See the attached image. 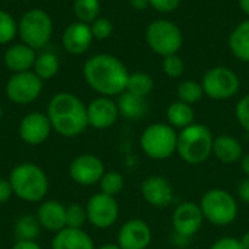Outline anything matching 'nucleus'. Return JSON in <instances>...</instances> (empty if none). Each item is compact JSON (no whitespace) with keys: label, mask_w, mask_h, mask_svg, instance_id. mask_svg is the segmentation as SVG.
Listing matches in <instances>:
<instances>
[{"label":"nucleus","mask_w":249,"mask_h":249,"mask_svg":"<svg viewBox=\"0 0 249 249\" xmlns=\"http://www.w3.org/2000/svg\"><path fill=\"white\" fill-rule=\"evenodd\" d=\"M83 79L86 85L99 96H118L127 89L128 70L115 55L101 53L89 57L83 64Z\"/></svg>","instance_id":"nucleus-1"},{"label":"nucleus","mask_w":249,"mask_h":249,"mask_svg":"<svg viewBox=\"0 0 249 249\" xmlns=\"http://www.w3.org/2000/svg\"><path fill=\"white\" fill-rule=\"evenodd\" d=\"M53 131L66 139H73L85 133L89 127L88 111L83 101L70 92L55 93L47 108Z\"/></svg>","instance_id":"nucleus-2"},{"label":"nucleus","mask_w":249,"mask_h":249,"mask_svg":"<svg viewBox=\"0 0 249 249\" xmlns=\"http://www.w3.org/2000/svg\"><path fill=\"white\" fill-rule=\"evenodd\" d=\"M13 196L26 203H41L48 194V177L45 171L31 162L16 165L9 175Z\"/></svg>","instance_id":"nucleus-3"},{"label":"nucleus","mask_w":249,"mask_h":249,"mask_svg":"<svg viewBox=\"0 0 249 249\" xmlns=\"http://www.w3.org/2000/svg\"><path fill=\"white\" fill-rule=\"evenodd\" d=\"M214 136L212 130L194 123L178 133L177 155L188 165H201L213 156Z\"/></svg>","instance_id":"nucleus-4"},{"label":"nucleus","mask_w":249,"mask_h":249,"mask_svg":"<svg viewBox=\"0 0 249 249\" xmlns=\"http://www.w3.org/2000/svg\"><path fill=\"white\" fill-rule=\"evenodd\" d=\"M53 34V18L44 9H29L18 20V36L20 38V42L26 44L35 51L44 50L50 44Z\"/></svg>","instance_id":"nucleus-5"},{"label":"nucleus","mask_w":249,"mask_h":249,"mask_svg":"<svg viewBox=\"0 0 249 249\" xmlns=\"http://www.w3.org/2000/svg\"><path fill=\"white\" fill-rule=\"evenodd\" d=\"M178 131L168 123L147 125L139 139L142 152L152 160H166L177 153Z\"/></svg>","instance_id":"nucleus-6"},{"label":"nucleus","mask_w":249,"mask_h":249,"mask_svg":"<svg viewBox=\"0 0 249 249\" xmlns=\"http://www.w3.org/2000/svg\"><path fill=\"white\" fill-rule=\"evenodd\" d=\"M198 204L204 220L219 228L232 225L239 214L238 200L223 188L207 190L200 198Z\"/></svg>","instance_id":"nucleus-7"},{"label":"nucleus","mask_w":249,"mask_h":249,"mask_svg":"<svg viewBox=\"0 0 249 249\" xmlns=\"http://www.w3.org/2000/svg\"><path fill=\"white\" fill-rule=\"evenodd\" d=\"M146 41L153 53L162 57L172 55L182 47V31L168 19H158L147 26Z\"/></svg>","instance_id":"nucleus-8"},{"label":"nucleus","mask_w":249,"mask_h":249,"mask_svg":"<svg viewBox=\"0 0 249 249\" xmlns=\"http://www.w3.org/2000/svg\"><path fill=\"white\" fill-rule=\"evenodd\" d=\"M204 95L214 101H226L233 98L241 88L239 76L229 67L216 66L206 71L201 80Z\"/></svg>","instance_id":"nucleus-9"},{"label":"nucleus","mask_w":249,"mask_h":249,"mask_svg":"<svg viewBox=\"0 0 249 249\" xmlns=\"http://www.w3.org/2000/svg\"><path fill=\"white\" fill-rule=\"evenodd\" d=\"M44 82L32 71L13 73L4 86L6 98L15 105H29L36 101L42 92Z\"/></svg>","instance_id":"nucleus-10"},{"label":"nucleus","mask_w":249,"mask_h":249,"mask_svg":"<svg viewBox=\"0 0 249 249\" xmlns=\"http://www.w3.org/2000/svg\"><path fill=\"white\" fill-rule=\"evenodd\" d=\"M85 209L88 222L96 229H109L117 223L120 217V206L115 197L104 193H96L89 197Z\"/></svg>","instance_id":"nucleus-11"},{"label":"nucleus","mask_w":249,"mask_h":249,"mask_svg":"<svg viewBox=\"0 0 249 249\" xmlns=\"http://www.w3.org/2000/svg\"><path fill=\"white\" fill-rule=\"evenodd\" d=\"M105 172L107 171L102 159L92 153H83L76 156L69 166L70 178L73 179V182L82 187H90L99 184Z\"/></svg>","instance_id":"nucleus-12"},{"label":"nucleus","mask_w":249,"mask_h":249,"mask_svg":"<svg viewBox=\"0 0 249 249\" xmlns=\"http://www.w3.org/2000/svg\"><path fill=\"white\" fill-rule=\"evenodd\" d=\"M204 223V216L198 203L184 201L179 203L172 213V228L174 233L185 238L196 236Z\"/></svg>","instance_id":"nucleus-13"},{"label":"nucleus","mask_w":249,"mask_h":249,"mask_svg":"<svg viewBox=\"0 0 249 249\" xmlns=\"http://www.w3.org/2000/svg\"><path fill=\"white\" fill-rule=\"evenodd\" d=\"M53 127L47 114L34 111L26 114L19 123V137L29 146H39L48 140Z\"/></svg>","instance_id":"nucleus-14"},{"label":"nucleus","mask_w":249,"mask_h":249,"mask_svg":"<svg viewBox=\"0 0 249 249\" xmlns=\"http://www.w3.org/2000/svg\"><path fill=\"white\" fill-rule=\"evenodd\" d=\"M152 242V229L142 219H130L118 231L117 244L121 249H147Z\"/></svg>","instance_id":"nucleus-15"},{"label":"nucleus","mask_w":249,"mask_h":249,"mask_svg":"<svg viewBox=\"0 0 249 249\" xmlns=\"http://www.w3.org/2000/svg\"><path fill=\"white\" fill-rule=\"evenodd\" d=\"M143 200L156 209H165L174 201V188L163 175H150L140 185Z\"/></svg>","instance_id":"nucleus-16"},{"label":"nucleus","mask_w":249,"mask_h":249,"mask_svg":"<svg viewBox=\"0 0 249 249\" xmlns=\"http://www.w3.org/2000/svg\"><path fill=\"white\" fill-rule=\"evenodd\" d=\"M86 111L89 127L95 130L111 128L120 117L117 102L108 96L95 98L93 101L89 102V105H86Z\"/></svg>","instance_id":"nucleus-17"},{"label":"nucleus","mask_w":249,"mask_h":249,"mask_svg":"<svg viewBox=\"0 0 249 249\" xmlns=\"http://www.w3.org/2000/svg\"><path fill=\"white\" fill-rule=\"evenodd\" d=\"M93 42L90 25L83 22H71L61 34V45L71 55H82L89 51Z\"/></svg>","instance_id":"nucleus-18"},{"label":"nucleus","mask_w":249,"mask_h":249,"mask_svg":"<svg viewBox=\"0 0 249 249\" xmlns=\"http://www.w3.org/2000/svg\"><path fill=\"white\" fill-rule=\"evenodd\" d=\"M35 58H36V51L23 42L9 45L3 54V63L6 69L12 73H22V71L32 70Z\"/></svg>","instance_id":"nucleus-19"},{"label":"nucleus","mask_w":249,"mask_h":249,"mask_svg":"<svg viewBox=\"0 0 249 249\" xmlns=\"http://www.w3.org/2000/svg\"><path fill=\"white\" fill-rule=\"evenodd\" d=\"M36 219L41 228L57 233L66 228V206L57 200H44L36 210Z\"/></svg>","instance_id":"nucleus-20"},{"label":"nucleus","mask_w":249,"mask_h":249,"mask_svg":"<svg viewBox=\"0 0 249 249\" xmlns=\"http://www.w3.org/2000/svg\"><path fill=\"white\" fill-rule=\"evenodd\" d=\"M51 249H96L93 239L83 229L64 228L51 241Z\"/></svg>","instance_id":"nucleus-21"},{"label":"nucleus","mask_w":249,"mask_h":249,"mask_svg":"<svg viewBox=\"0 0 249 249\" xmlns=\"http://www.w3.org/2000/svg\"><path fill=\"white\" fill-rule=\"evenodd\" d=\"M244 147L241 144V142L231 136V134H220L217 137H214V143H213V156L225 163V165H233L238 163L242 156H244Z\"/></svg>","instance_id":"nucleus-22"},{"label":"nucleus","mask_w":249,"mask_h":249,"mask_svg":"<svg viewBox=\"0 0 249 249\" xmlns=\"http://www.w3.org/2000/svg\"><path fill=\"white\" fill-rule=\"evenodd\" d=\"M117 107H118L120 115L123 118L131 120V121L142 120L149 111V104H147L146 98L134 95L128 90H124L121 95H118Z\"/></svg>","instance_id":"nucleus-23"},{"label":"nucleus","mask_w":249,"mask_h":249,"mask_svg":"<svg viewBox=\"0 0 249 249\" xmlns=\"http://www.w3.org/2000/svg\"><path fill=\"white\" fill-rule=\"evenodd\" d=\"M229 48L238 60L249 63V19L242 20L231 32Z\"/></svg>","instance_id":"nucleus-24"},{"label":"nucleus","mask_w":249,"mask_h":249,"mask_svg":"<svg viewBox=\"0 0 249 249\" xmlns=\"http://www.w3.org/2000/svg\"><path fill=\"white\" fill-rule=\"evenodd\" d=\"M166 120L171 127L175 130H184L188 125L194 124L196 114L193 109V105H188L181 101L172 102L166 109Z\"/></svg>","instance_id":"nucleus-25"},{"label":"nucleus","mask_w":249,"mask_h":249,"mask_svg":"<svg viewBox=\"0 0 249 249\" xmlns=\"http://www.w3.org/2000/svg\"><path fill=\"white\" fill-rule=\"evenodd\" d=\"M60 70V58L51 51H41L36 54L32 71L42 80H51Z\"/></svg>","instance_id":"nucleus-26"},{"label":"nucleus","mask_w":249,"mask_h":249,"mask_svg":"<svg viewBox=\"0 0 249 249\" xmlns=\"http://www.w3.org/2000/svg\"><path fill=\"white\" fill-rule=\"evenodd\" d=\"M13 231L18 241H35L41 232V225L36 216L25 214L16 220Z\"/></svg>","instance_id":"nucleus-27"},{"label":"nucleus","mask_w":249,"mask_h":249,"mask_svg":"<svg viewBox=\"0 0 249 249\" xmlns=\"http://www.w3.org/2000/svg\"><path fill=\"white\" fill-rule=\"evenodd\" d=\"M73 13L79 22L90 25L95 19L99 18L101 1L99 0H74Z\"/></svg>","instance_id":"nucleus-28"},{"label":"nucleus","mask_w":249,"mask_h":249,"mask_svg":"<svg viewBox=\"0 0 249 249\" xmlns=\"http://www.w3.org/2000/svg\"><path fill=\"white\" fill-rule=\"evenodd\" d=\"M153 88H155V82L150 74H147L144 71H134V73H130V76H128L125 90L146 98L147 95L152 93Z\"/></svg>","instance_id":"nucleus-29"},{"label":"nucleus","mask_w":249,"mask_h":249,"mask_svg":"<svg viewBox=\"0 0 249 249\" xmlns=\"http://www.w3.org/2000/svg\"><path fill=\"white\" fill-rule=\"evenodd\" d=\"M203 95H204L203 86H201V83H198L196 80H184L177 88L178 101L185 102L188 105H193V104H197L198 101H201Z\"/></svg>","instance_id":"nucleus-30"},{"label":"nucleus","mask_w":249,"mask_h":249,"mask_svg":"<svg viewBox=\"0 0 249 249\" xmlns=\"http://www.w3.org/2000/svg\"><path fill=\"white\" fill-rule=\"evenodd\" d=\"M18 36V20L7 10L0 9V45H9Z\"/></svg>","instance_id":"nucleus-31"},{"label":"nucleus","mask_w":249,"mask_h":249,"mask_svg":"<svg viewBox=\"0 0 249 249\" xmlns=\"http://www.w3.org/2000/svg\"><path fill=\"white\" fill-rule=\"evenodd\" d=\"M124 185H125L124 177L120 172H117V171L105 172L102 179L99 181L101 193L108 194L111 197H117L124 190Z\"/></svg>","instance_id":"nucleus-32"},{"label":"nucleus","mask_w":249,"mask_h":249,"mask_svg":"<svg viewBox=\"0 0 249 249\" xmlns=\"http://www.w3.org/2000/svg\"><path fill=\"white\" fill-rule=\"evenodd\" d=\"M88 222L86 209L77 203L66 206V228L71 229H83L85 223Z\"/></svg>","instance_id":"nucleus-33"},{"label":"nucleus","mask_w":249,"mask_h":249,"mask_svg":"<svg viewBox=\"0 0 249 249\" xmlns=\"http://www.w3.org/2000/svg\"><path fill=\"white\" fill-rule=\"evenodd\" d=\"M184 69H185V64H184V61H182V58L178 57L177 54L163 57L162 70H163V73H165L168 77H171V79H178V77H181L182 73H184Z\"/></svg>","instance_id":"nucleus-34"},{"label":"nucleus","mask_w":249,"mask_h":249,"mask_svg":"<svg viewBox=\"0 0 249 249\" xmlns=\"http://www.w3.org/2000/svg\"><path fill=\"white\" fill-rule=\"evenodd\" d=\"M90 31L93 35V39H99L104 41L107 38H109L112 35L114 31V25L108 18H98L90 23Z\"/></svg>","instance_id":"nucleus-35"},{"label":"nucleus","mask_w":249,"mask_h":249,"mask_svg":"<svg viewBox=\"0 0 249 249\" xmlns=\"http://www.w3.org/2000/svg\"><path fill=\"white\" fill-rule=\"evenodd\" d=\"M235 115L239 125L249 134V93L239 99L235 108Z\"/></svg>","instance_id":"nucleus-36"},{"label":"nucleus","mask_w":249,"mask_h":249,"mask_svg":"<svg viewBox=\"0 0 249 249\" xmlns=\"http://www.w3.org/2000/svg\"><path fill=\"white\" fill-rule=\"evenodd\" d=\"M149 4L160 13H172L181 6V0H149Z\"/></svg>","instance_id":"nucleus-37"},{"label":"nucleus","mask_w":249,"mask_h":249,"mask_svg":"<svg viewBox=\"0 0 249 249\" xmlns=\"http://www.w3.org/2000/svg\"><path fill=\"white\" fill-rule=\"evenodd\" d=\"M209 249H244L241 241L233 236H223L214 241Z\"/></svg>","instance_id":"nucleus-38"},{"label":"nucleus","mask_w":249,"mask_h":249,"mask_svg":"<svg viewBox=\"0 0 249 249\" xmlns=\"http://www.w3.org/2000/svg\"><path fill=\"white\" fill-rule=\"evenodd\" d=\"M12 196H13V190H12L9 179L0 178V204L7 203Z\"/></svg>","instance_id":"nucleus-39"},{"label":"nucleus","mask_w":249,"mask_h":249,"mask_svg":"<svg viewBox=\"0 0 249 249\" xmlns=\"http://www.w3.org/2000/svg\"><path fill=\"white\" fill-rule=\"evenodd\" d=\"M238 198L249 206V177H247L245 179L241 181V184L238 185Z\"/></svg>","instance_id":"nucleus-40"},{"label":"nucleus","mask_w":249,"mask_h":249,"mask_svg":"<svg viewBox=\"0 0 249 249\" xmlns=\"http://www.w3.org/2000/svg\"><path fill=\"white\" fill-rule=\"evenodd\" d=\"M10 249H42L36 241H16V244Z\"/></svg>","instance_id":"nucleus-41"},{"label":"nucleus","mask_w":249,"mask_h":249,"mask_svg":"<svg viewBox=\"0 0 249 249\" xmlns=\"http://www.w3.org/2000/svg\"><path fill=\"white\" fill-rule=\"evenodd\" d=\"M130 6L139 12L142 10H146L150 4H149V0H130Z\"/></svg>","instance_id":"nucleus-42"},{"label":"nucleus","mask_w":249,"mask_h":249,"mask_svg":"<svg viewBox=\"0 0 249 249\" xmlns=\"http://www.w3.org/2000/svg\"><path fill=\"white\" fill-rule=\"evenodd\" d=\"M239 165H241V169H242L244 175L249 177V153H244L242 159L239 160Z\"/></svg>","instance_id":"nucleus-43"},{"label":"nucleus","mask_w":249,"mask_h":249,"mask_svg":"<svg viewBox=\"0 0 249 249\" xmlns=\"http://www.w3.org/2000/svg\"><path fill=\"white\" fill-rule=\"evenodd\" d=\"M239 241H241L244 249H249V231L248 232H245V233L239 238Z\"/></svg>","instance_id":"nucleus-44"},{"label":"nucleus","mask_w":249,"mask_h":249,"mask_svg":"<svg viewBox=\"0 0 249 249\" xmlns=\"http://www.w3.org/2000/svg\"><path fill=\"white\" fill-rule=\"evenodd\" d=\"M239 6H241L242 12L248 16L249 19V0H239Z\"/></svg>","instance_id":"nucleus-45"},{"label":"nucleus","mask_w":249,"mask_h":249,"mask_svg":"<svg viewBox=\"0 0 249 249\" xmlns=\"http://www.w3.org/2000/svg\"><path fill=\"white\" fill-rule=\"evenodd\" d=\"M96 249H121L118 247V244H104L101 247H98Z\"/></svg>","instance_id":"nucleus-46"},{"label":"nucleus","mask_w":249,"mask_h":249,"mask_svg":"<svg viewBox=\"0 0 249 249\" xmlns=\"http://www.w3.org/2000/svg\"><path fill=\"white\" fill-rule=\"evenodd\" d=\"M1 117H3V108H1V105H0V120H1Z\"/></svg>","instance_id":"nucleus-47"}]
</instances>
